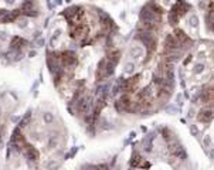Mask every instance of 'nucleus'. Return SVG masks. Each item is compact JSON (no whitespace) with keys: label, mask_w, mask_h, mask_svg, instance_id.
Listing matches in <instances>:
<instances>
[{"label":"nucleus","mask_w":214,"mask_h":170,"mask_svg":"<svg viewBox=\"0 0 214 170\" xmlns=\"http://www.w3.org/2000/svg\"><path fill=\"white\" fill-rule=\"evenodd\" d=\"M7 39V33L6 31H0V41H4Z\"/></svg>","instance_id":"21"},{"label":"nucleus","mask_w":214,"mask_h":170,"mask_svg":"<svg viewBox=\"0 0 214 170\" xmlns=\"http://www.w3.org/2000/svg\"><path fill=\"white\" fill-rule=\"evenodd\" d=\"M27 44V41L24 40V39H21V37H19V36H16L11 42H10V51H17V50H23V47Z\"/></svg>","instance_id":"3"},{"label":"nucleus","mask_w":214,"mask_h":170,"mask_svg":"<svg viewBox=\"0 0 214 170\" xmlns=\"http://www.w3.org/2000/svg\"><path fill=\"white\" fill-rule=\"evenodd\" d=\"M45 167H47V170H58V167H60V162L51 159V160H48V162L45 163Z\"/></svg>","instance_id":"10"},{"label":"nucleus","mask_w":214,"mask_h":170,"mask_svg":"<svg viewBox=\"0 0 214 170\" xmlns=\"http://www.w3.org/2000/svg\"><path fill=\"white\" fill-rule=\"evenodd\" d=\"M197 23H199L197 16H196V14H191V17H190V26H191V27H197Z\"/></svg>","instance_id":"16"},{"label":"nucleus","mask_w":214,"mask_h":170,"mask_svg":"<svg viewBox=\"0 0 214 170\" xmlns=\"http://www.w3.org/2000/svg\"><path fill=\"white\" fill-rule=\"evenodd\" d=\"M26 156H27V159H29L30 162H36V160L39 159V152H37V149H34L33 146L27 145V146H26Z\"/></svg>","instance_id":"5"},{"label":"nucleus","mask_w":214,"mask_h":170,"mask_svg":"<svg viewBox=\"0 0 214 170\" xmlns=\"http://www.w3.org/2000/svg\"><path fill=\"white\" fill-rule=\"evenodd\" d=\"M194 116V112H193V109H190L189 111V118H193Z\"/></svg>","instance_id":"27"},{"label":"nucleus","mask_w":214,"mask_h":170,"mask_svg":"<svg viewBox=\"0 0 214 170\" xmlns=\"http://www.w3.org/2000/svg\"><path fill=\"white\" fill-rule=\"evenodd\" d=\"M102 129H112V125L106 121H102Z\"/></svg>","instance_id":"18"},{"label":"nucleus","mask_w":214,"mask_h":170,"mask_svg":"<svg viewBox=\"0 0 214 170\" xmlns=\"http://www.w3.org/2000/svg\"><path fill=\"white\" fill-rule=\"evenodd\" d=\"M77 152H78V146H72V149L65 155V160H68L70 157H74V156L77 155Z\"/></svg>","instance_id":"15"},{"label":"nucleus","mask_w":214,"mask_h":170,"mask_svg":"<svg viewBox=\"0 0 214 170\" xmlns=\"http://www.w3.org/2000/svg\"><path fill=\"white\" fill-rule=\"evenodd\" d=\"M40 36H41V33H40V31H37V33H34V39H39Z\"/></svg>","instance_id":"28"},{"label":"nucleus","mask_w":214,"mask_h":170,"mask_svg":"<svg viewBox=\"0 0 214 170\" xmlns=\"http://www.w3.org/2000/svg\"><path fill=\"white\" fill-rule=\"evenodd\" d=\"M140 160H142V157H140L138 153H133V156H132V160H130V166H132V167H139V165H140Z\"/></svg>","instance_id":"12"},{"label":"nucleus","mask_w":214,"mask_h":170,"mask_svg":"<svg viewBox=\"0 0 214 170\" xmlns=\"http://www.w3.org/2000/svg\"><path fill=\"white\" fill-rule=\"evenodd\" d=\"M60 60L62 61L64 67H74L78 62V58H77L74 51H64V52H61L60 54Z\"/></svg>","instance_id":"2"},{"label":"nucleus","mask_w":214,"mask_h":170,"mask_svg":"<svg viewBox=\"0 0 214 170\" xmlns=\"http://www.w3.org/2000/svg\"><path fill=\"white\" fill-rule=\"evenodd\" d=\"M130 57H132V58H135V60H138V58L143 57V48H142V47H139V45H133V47L130 48Z\"/></svg>","instance_id":"6"},{"label":"nucleus","mask_w":214,"mask_h":170,"mask_svg":"<svg viewBox=\"0 0 214 170\" xmlns=\"http://www.w3.org/2000/svg\"><path fill=\"white\" fill-rule=\"evenodd\" d=\"M190 130H191V133H193L194 136H196V135L199 133V130H197V127L194 126V125H191V126H190Z\"/></svg>","instance_id":"23"},{"label":"nucleus","mask_w":214,"mask_h":170,"mask_svg":"<svg viewBox=\"0 0 214 170\" xmlns=\"http://www.w3.org/2000/svg\"><path fill=\"white\" fill-rule=\"evenodd\" d=\"M20 119H21V118H20V116H17V115H13V116L10 118V121H11L13 124H17V122H19Z\"/></svg>","instance_id":"19"},{"label":"nucleus","mask_w":214,"mask_h":170,"mask_svg":"<svg viewBox=\"0 0 214 170\" xmlns=\"http://www.w3.org/2000/svg\"><path fill=\"white\" fill-rule=\"evenodd\" d=\"M61 3H62V0H55V3H54V4H61Z\"/></svg>","instance_id":"30"},{"label":"nucleus","mask_w":214,"mask_h":170,"mask_svg":"<svg viewBox=\"0 0 214 170\" xmlns=\"http://www.w3.org/2000/svg\"><path fill=\"white\" fill-rule=\"evenodd\" d=\"M84 170H96V166H92V165H85Z\"/></svg>","instance_id":"22"},{"label":"nucleus","mask_w":214,"mask_h":170,"mask_svg":"<svg viewBox=\"0 0 214 170\" xmlns=\"http://www.w3.org/2000/svg\"><path fill=\"white\" fill-rule=\"evenodd\" d=\"M1 112H3V111H1V106H0V115H1Z\"/></svg>","instance_id":"31"},{"label":"nucleus","mask_w":214,"mask_h":170,"mask_svg":"<svg viewBox=\"0 0 214 170\" xmlns=\"http://www.w3.org/2000/svg\"><path fill=\"white\" fill-rule=\"evenodd\" d=\"M58 136L57 135H51V136H48V143H47V147H48V150H53L54 147H57V145H58Z\"/></svg>","instance_id":"8"},{"label":"nucleus","mask_w":214,"mask_h":170,"mask_svg":"<svg viewBox=\"0 0 214 170\" xmlns=\"http://www.w3.org/2000/svg\"><path fill=\"white\" fill-rule=\"evenodd\" d=\"M29 55H30V57H34V55H36V51H30V54H29Z\"/></svg>","instance_id":"29"},{"label":"nucleus","mask_w":214,"mask_h":170,"mask_svg":"<svg viewBox=\"0 0 214 170\" xmlns=\"http://www.w3.org/2000/svg\"><path fill=\"white\" fill-rule=\"evenodd\" d=\"M20 29H24L26 26H27V21H24V20H19V24H17Z\"/></svg>","instance_id":"20"},{"label":"nucleus","mask_w":214,"mask_h":170,"mask_svg":"<svg viewBox=\"0 0 214 170\" xmlns=\"http://www.w3.org/2000/svg\"><path fill=\"white\" fill-rule=\"evenodd\" d=\"M135 136H136V132H130V133H129L128 140H132V139H135Z\"/></svg>","instance_id":"26"},{"label":"nucleus","mask_w":214,"mask_h":170,"mask_svg":"<svg viewBox=\"0 0 214 170\" xmlns=\"http://www.w3.org/2000/svg\"><path fill=\"white\" fill-rule=\"evenodd\" d=\"M47 6H48V9H50V10H53L55 4L53 3V0H47Z\"/></svg>","instance_id":"24"},{"label":"nucleus","mask_w":214,"mask_h":170,"mask_svg":"<svg viewBox=\"0 0 214 170\" xmlns=\"http://www.w3.org/2000/svg\"><path fill=\"white\" fill-rule=\"evenodd\" d=\"M36 44H37V47H44L45 40H44V39H41V37H39V39H36Z\"/></svg>","instance_id":"17"},{"label":"nucleus","mask_w":214,"mask_h":170,"mask_svg":"<svg viewBox=\"0 0 214 170\" xmlns=\"http://www.w3.org/2000/svg\"><path fill=\"white\" fill-rule=\"evenodd\" d=\"M135 72V64L133 62H126L125 64V74H133Z\"/></svg>","instance_id":"13"},{"label":"nucleus","mask_w":214,"mask_h":170,"mask_svg":"<svg viewBox=\"0 0 214 170\" xmlns=\"http://www.w3.org/2000/svg\"><path fill=\"white\" fill-rule=\"evenodd\" d=\"M206 26H209V30L213 31V9H210L206 14Z\"/></svg>","instance_id":"9"},{"label":"nucleus","mask_w":214,"mask_h":170,"mask_svg":"<svg viewBox=\"0 0 214 170\" xmlns=\"http://www.w3.org/2000/svg\"><path fill=\"white\" fill-rule=\"evenodd\" d=\"M165 109H166V112H167L169 115H176V114H180V106H177V105H167Z\"/></svg>","instance_id":"11"},{"label":"nucleus","mask_w":214,"mask_h":170,"mask_svg":"<svg viewBox=\"0 0 214 170\" xmlns=\"http://www.w3.org/2000/svg\"><path fill=\"white\" fill-rule=\"evenodd\" d=\"M43 122L45 125H53L54 122H55V116H54V114L53 112H48V111H45L43 114Z\"/></svg>","instance_id":"7"},{"label":"nucleus","mask_w":214,"mask_h":170,"mask_svg":"<svg viewBox=\"0 0 214 170\" xmlns=\"http://www.w3.org/2000/svg\"><path fill=\"white\" fill-rule=\"evenodd\" d=\"M197 118H199V121H200V122H204V124L211 122V119H213V109H211V108H209V109H203V111H200V114L197 115Z\"/></svg>","instance_id":"4"},{"label":"nucleus","mask_w":214,"mask_h":170,"mask_svg":"<svg viewBox=\"0 0 214 170\" xmlns=\"http://www.w3.org/2000/svg\"><path fill=\"white\" fill-rule=\"evenodd\" d=\"M135 39L142 42V44L148 48V51H152V50H155V47H156V39L153 37L152 31L138 30V34L135 36Z\"/></svg>","instance_id":"1"},{"label":"nucleus","mask_w":214,"mask_h":170,"mask_svg":"<svg viewBox=\"0 0 214 170\" xmlns=\"http://www.w3.org/2000/svg\"><path fill=\"white\" fill-rule=\"evenodd\" d=\"M204 145L210 147V146H211V139H210V137H206V139H204Z\"/></svg>","instance_id":"25"},{"label":"nucleus","mask_w":214,"mask_h":170,"mask_svg":"<svg viewBox=\"0 0 214 170\" xmlns=\"http://www.w3.org/2000/svg\"><path fill=\"white\" fill-rule=\"evenodd\" d=\"M204 70H206V65H204L203 62H199V64L194 65V72H196V74H201Z\"/></svg>","instance_id":"14"}]
</instances>
